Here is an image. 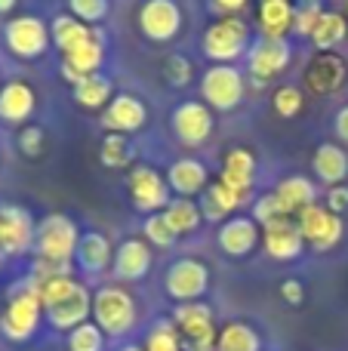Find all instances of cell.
<instances>
[{
	"label": "cell",
	"mask_w": 348,
	"mask_h": 351,
	"mask_svg": "<svg viewBox=\"0 0 348 351\" xmlns=\"http://www.w3.org/2000/svg\"><path fill=\"white\" fill-rule=\"evenodd\" d=\"M31 287L40 296L43 317H47V324L53 330L71 333L74 327L92 321V290L86 284H80L77 278H55V280H43V284H31Z\"/></svg>",
	"instance_id": "6da1fadb"
},
{
	"label": "cell",
	"mask_w": 348,
	"mask_h": 351,
	"mask_svg": "<svg viewBox=\"0 0 348 351\" xmlns=\"http://www.w3.org/2000/svg\"><path fill=\"white\" fill-rule=\"evenodd\" d=\"M139 321V305L133 293L121 284H105L92 293V324L102 330L108 339H123L136 330Z\"/></svg>",
	"instance_id": "7a4b0ae2"
},
{
	"label": "cell",
	"mask_w": 348,
	"mask_h": 351,
	"mask_svg": "<svg viewBox=\"0 0 348 351\" xmlns=\"http://www.w3.org/2000/svg\"><path fill=\"white\" fill-rule=\"evenodd\" d=\"M253 43V28L240 16H222L203 28L201 53L210 59V65H234L244 59Z\"/></svg>",
	"instance_id": "3957f363"
},
{
	"label": "cell",
	"mask_w": 348,
	"mask_h": 351,
	"mask_svg": "<svg viewBox=\"0 0 348 351\" xmlns=\"http://www.w3.org/2000/svg\"><path fill=\"white\" fill-rule=\"evenodd\" d=\"M84 231L77 228L68 213H47L43 219H37L34 228V259H49V262H71Z\"/></svg>",
	"instance_id": "277c9868"
},
{
	"label": "cell",
	"mask_w": 348,
	"mask_h": 351,
	"mask_svg": "<svg viewBox=\"0 0 348 351\" xmlns=\"http://www.w3.org/2000/svg\"><path fill=\"white\" fill-rule=\"evenodd\" d=\"M43 321V305L40 296L34 293V287L28 280H22V287H16L6 302L3 315H0V333L10 342H28L37 336Z\"/></svg>",
	"instance_id": "5b68a950"
},
{
	"label": "cell",
	"mask_w": 348,
	"mask_h": 351,
	"mask_svg": "<svg viewBox=\"0 0 348 351\" xmlns=\"http://www.w3.org/2000/svg\"><path fill=\"white\" fill-rule=\"evenodd\" d=\"M201 102L210 111H234L247 96V74L238 65H210L201 74Z\"/></svg>",
	"instance_id": "8992f818"
},
{
	"label": "cell",
	"mask_w": 348,
	"mask_h": 351,
	"mask_svg": "<svg viewBox=\"0 0 348 351\" xmlns=\"http://www.w3.org/2000/svg\"><path fill=\"white\" fill-rule=\"evenodd\" d=\"M127 194L129 204L136 213L142 216H154V213H164L166 204L173 200V191L166 185V176L151 164H133L127 173Z\"/></svg>",
	"instance_id": "52a82bcc"
},
{
	"label": "cell",
	"mask_w": 348,
	"mask_h": 351,
	"mask_svg": "<svg viewBox=\"0 0 348 351\" xmlns=\"http://www.w3.org/2000/svg\"><path fill=\"white\" fill-rule=\"evenodd\" d=\"M3 43L10 49V56H16L22 62H34L40 56H47V49L53 47L49 25L40 16H31V12L16 16L3 25Z\"/></svg>",
	"instance_id": "ba28073f"
},
{
	"label": "cell",
	"mask_w": 348,
	"mask_h": 351,
	"mask_svg": "<svg viewBox=\"0 0 348 351\" xmlns=\"http://www.w3.org/2000/svg\"><path fill=\"white\" fill-rule=\"evenodd\" d=\"M185 12L176 0H142L136 10V28L148 43H173L182 31Z\"/></svg>",
	"instance_id": "9c48e42d"
},
{
	"label": "cell",
	"mask_w": 348,
	"mask_h": 351,
	"mask_svg": "<svg viewBox=\"0 0 348 351\" xmlns=\"http://www.w3.org/2000/svg\"><path fill=\"white\" fill-rule=\"evenodd\" d=\"M173 324L182 336V351H216L213 308L207 302H182L173 308Z\"/></svg>",
	"instance_id": "30bf717a"
},
{
	"label": "cell",
	"mask_w": 348,
	"mask_h": 351,
	"mask_svg": "<svg viewBox=\"0 0 348 351\" xmlns=\"http://www.w3.org/2000/svg\"><path fill=\"white\" fill-rule=\"evenodd\" d=\"M164 290L176 305L201 302L210 290L207 262L195 259V256H182V259L170 262V268H166V274H164Z\"/></svg>",
	"instance_id": "8fae6325"
},
{
	"label": "cell",
	"mask_w": 348,
	"mask_h": 351,
	"mask_svg": "<svg viewBox=\"0 0 348 351\" xmlns=\"http://www.w3.org/2000/svg\"><path fill=\"white\" fill-rule=\"evenodd\" d=\"M170 130L182 148H203L216 130V114L201 102V99H185L173 108Z\"/></svg>",
	"instance_id": "7c38bea8"
},
{
	"label": "cell",
	"mask_w": 348,
	"mask_h": 351,
	"mask_svg": "<svg viewBox=\"0 0 348 351\" xmlns=\"http://www.w3.org/2000/svg\"><path fill=\"white\" fill-rule=\"evenodd\" d=\"M296 225L302 231L306 247L318 250V253H330L343 243L345 237V219L327 210V204H312L296 216Z\"/></svg>",
	"instance_id": "4fadbf2b"
},
{
	"label": "cell",
	"mask_w": 348,
	"mask_h": 351,
	"mask_svg": "<svg viewBox=\"0 0 348 351\" xmlns=\"http://www.w3.org/2000/svg\"><path fill=\"white\" fill-rule=\"evenodd\" d=\"M244 59H247V74H250L256 84H269V80L281 77L290 68V62H293V43L259 34L256 40L250 43Z\"/></svg>",
	"instance_id": "5bb4252c"
},
{
	"label": "cell",
	"mask_w": 348,
	"mask_h": 351,
	"mask_svg": "<svg viewBox=\"0 0 348 351\" xmlns=\"http://www.w3.org/2000/svg\"><path fill=\"white\" fill-rule=\"evenodd\" d=\"M34 228L37 219L28 206L0 204V256H25L34 250Z\"/></svg>",
	"instance_id": "9a60e30c"
},
{
	"label": "cell",
	"mask_w": 348,
	"mask_h": 351,
	"mask_svg": "<svg viewBox=\"0 0 348 351\" xmlns=\"http://www.w3.org/2000/svg\"><path fill=\"white\" fill-rule=\"evenodd\" d=\"M99 123H102L105 133H117V136L139 133L148 123V105L133 93H114V99L102 108Z\"/></svg>",
	"instance_id": "2e32d148"
},
{
	"label": "cell",
	"mask_w": 348,
	"mask_h": 351,
	"mask_svg": "<svg viewBox=\"0 0 348 351\" xmlns=\"http://www.w3.org/2000/svg\"><path fill=\"white\" fill-rule=\"evenodd\" d=\"M154 265V250L145 237H127L117 243L114 262H111V274L117 284H136V280L148 278Z\"/></svg>",
	"instance_id": "e0dca14e"
},
{
	"label": "cell",
	"mask_w": 348,
	"mask_h": 351,
	"mask_svg": "<svg viewBox=\"0 0 348 351\" xmlns=\"http://www.w3.org/2000/svg\"><path fill=\"white\" fill-rule=\"evenodd\" d=\"M216 243L225 256L232 259H244L262 243V228L253 222V216H232L219 225L216 231Z\"/></svg>",
	"instance_id": "ac0fdd59"
},
{
	"label": "cell",
	"mask_w": 348,
	"mask_h": 351,
	"mask_svg": "<svg viewBox=\"0 0 348 351\" xmlns=\"http://www.w3.org/2000/svg\"><path fill=\"white\" fill-rule=\"evenodd\" d=\"M166 185H170L173 197H191L197 200L210 185V170L201 158H176L170 167H166Z\"/></svg>",
	"instance_id": "d6986e66"
},
{
	"label": "cell",
	"mask_w": 348,
	"mask_h": 351,
	"mask_svg": "<svg viewBox=\"0 0 348 351\" xmlns=\"http://www.w3.org/2000/svg\"><path fill=\"white\" fill-rule=\"evenodd\" d=\"M37 111V93L25 80H6L0 86V123L25 127Z\"/></svg>",
	"instance_id": "ffe728a7"
},
{
	"label": "cell",
	"mask_w": 348,
	"mask_h": 351,
	"mask_svg": "<svg viewBox=\"0 0 348 351\" xmlns=\"http://www.w3.org/2000/svg\"><path fill=\"white\" fill-rule=\"evenodd\" d=\"M102 65H105V34H99L96 40H90V43H84V47H77V49L62 56L59 74H62V80H68V84L74 86L84 77L99 74Z\"/></svg>",
	"instance_id": "44dd1931"
},
{
	"label": "cell",
	"mask_w": 348,
	"mask_h": 351,
	"mask_svg": "<svg viewBox=\"0 0 348 351\" xmlns=\"http://www.w3.org/2000/svg\"><path fill=\"white\" fill-rule=\"evenodd\" d=\"M74 262L84 274L90 278H99V274L111 271V262H114V243L105 231H84L77 243V253H74Z\"/></svg>",
	"instance_id": "7402d4cb"
},
{
	"label": "cell",
	"mask_w": 348,
	"mask_h": 351,
	"mask_svg": "<svg viewBox=\"0 0 348 351\" xmlns=\"http://www.w3.org/2000/svg\"><path fill=\"white\" fill-rule=\"evenodd\" d=\"M256 154L244 145H234L225 152L222 158V170H219V182H225L232 191H238L240 197H250L253 185H256Z\"/></svg>",
	"instance_id": "603a6c76"
},
{
	"label": "cell",
	"mask_w": 348,
	"mask_h": 351,
	"mask_svg": "<svg viewBox=\"0 0 348 351\" xmlns=\"http://www.w3.org/2000/svg\"><path fill=\"white\" fill-rule=\"evenodd\" d=\"M348 68L345 59L339 53H318L306 68V90L308 93H321V96H330L339 86L345 84Z\"/></svg>",
	"instance_id": "cb8c5ba5"
},
{
	"label": "cell",
	"mask_w": 348,
	"mask_h": 351,
	"mask_svg": "<svg viewBox=\"0 0 348 351\" xmlns=\"http://www.w3.org/2000/svg\"><path fill=\"white\" fill-rule=\"evenodd\" d=\"M262 247L275 262L299 259L302 250H306V241H302V231H299V225H296V219L287 216V219H281V222L262 228Z\"/></svg>",
	"instance_id": "d4e9b609"
},
{
	"label": "cell",
	"mask_w": 348,
	"mask_h": 351,
	"mask_svg": "<svg viewBox=\"0 0 348 351\" xmlns=\"http://www.w3.org/2000/svg\"><path fill=\"white\" fill-rule=\"evenodd\" d=\"M99 34H102V31L84 25L80 19H74L71 12H59V16L49 19V40H53V47L59 49L62 56L84 47V43H90V40H96Z\"/></svg>",
	"instance_id": "484cf974"
},
{
	"label": "cell",
	"mask_w": 348,
	"mask_h": 351,
	"mask_svg": "<svg viewBox=\"0 0 348 351\" xmlns=\"http://www.w3.org/2000/svg\"><path fill=\"white\" fill-rule=\"evenodd\" d=\"M197 204H201V213H203V222H225V219H232L234 213L240 210V206L247 204V197H240L238 191H232V188L225 185V182H210L207 191L197 197Z\"/></svg>",
	"instance_id": "4316f807"
},
{
	"label": "cell",
	"mask_w": 348,
	"mask_h": 351,
	"mask_svg": "<svg viewBox=\"0 0 348 351\" xmlns=\"http://www.w3.org/2000/svg\"><path fill=\"white\" fill-rule=\"evenodd\" d=\"M275 197L277 204L284 206V213H287L290 219H296L306 206L318 204V188H314V182L308 179V176H284L281 182L275 185Z\"/></svg>",
	"instance_id": "83f0119b"
},
{
	"label": "cell",
	"mask_w": 348,
	"mask_h": 351,
	"mask_svg": "<svg viewBox=\"0 0 348 351\" xmlns=\"http://www.w3.org/2000/svg\"><path fill=\"white\" fill-rule=\"evenodd\" d=\"M293 16H296L293 0H259L256 6V25L262 31V37L287 40V34L293 31Z\"/></svg>",
	"instance_id": "f1b7e54d"
},
{
	"label": "cell",
	"mask_w": 348,
	"mask_h": 351,
	"mask_svg": "<svg viewBox=\"0 0 348 351\" xmlns=\"http://www.w3.org/2000/svg\"><path fill=\"white\" fill-rule=\"evenodd\" d=\"M312 170L324 185L336 188L348 179V154L336 142H321L312 154Z\"/></svg>",
	"instance_id": "f546056e"
},
{
	"label": "cell",
	"mask_w": 348,
	"mask_h": 351,
	"mask_svg": "<svg viewBox=\"0 0 348 351\" xmlns=\"http://www.w3.org/2000/svg\"><path fill=\"white\" fill-rule=\"evenodd\" d=\"M71 96L80 108L86 111H102L105 105L114 99V84H111L108 74H92V77H84L80 84L71 86Z\"/></svg>",
	"instance_id": "4dcf8cb0"
},
{
	"label": "cell",
	"mask_w": 348,
	"mask_h": 351,
	"mask_svg": "<svg viewBox=\"0 0 348 351\" xmlns=\"http://www.w3.org/2000/svg\"><path fill=\"white\" fill-rule=\"evenodd\" d=\"M345 37H348V19L336 10H324V16H321V22L314 25L308 40H312V47L318 49V53H333Z\"/></svg>",
	"instance_id": "1f68e13d"
},
{
	"label": "cell",
	"mask_w": 348,
	"mask_h": 351,
	"mask_svg": "<svg viewBox=\"0 0 348 351\" xmlns=\"http://www.w3.org/2000/svg\"><path fill=\"white\" fill-rule=\"evenodd\" d=\"M216 351H262V336L247 321H228L216 336Z\"/></svg>",
	"instance_id": "d6a6232c"
},
{
	"label": "cell",
	"mask_w": 348,
	"mask_h": 351,
	"mask_svg": "<svg viewBox=\"0 0 348 351\" xmlns=\"http://www.w3.org/2000/svg\"><path fill=\"white\" fill-rule=\"evenodd\" d=\"M164 219H166V225L176 231V237H185V234H195V231L201 228L203 213H201V204H197V200L173 197L164 210Z\"/></svg>",
	"instance_id": "836d02e7"
},
{
	"label": "cell",
	"mask_w": 348,
	"mask_h": 351,
	"mask_svg": "<svg viewBox=\"0 0 348 351\" xmlns=\"http://www.w3.org/2000/svg\"><path fill=\"white\" fill-rule=\"evenodd\" d=\"M99 160H102V167H108V170H127V167H133L129 139L127 136H117V133H105L102 145H99Z\"/></svg>",
	"instance_id": "e575fe53"
},
{
	"label": "cell",
	"mask_w": 348,
	"mask_h": 351,
	"mask_svg": "<svg viewBox=\"0 0 348 351\" xmlns=\"http://www.w3.org/2000/svg\"><path fill=\"white\" fill-rule=\"evenodd\" d=\"M145 351H182V336H179L173 321H154L142 342Z\"/></svg>",
	"instance_id": "d590c367"
},
{
	"label": "cell",
	"mask_w": 348,
	"mask_h": 351,
	"mask_svg": "<svg viewBox=\"0 0 348 351\" xmlns=\"http://www.w3.org/2000/svg\"><path fill=\"white\" fill-rule=\"evenodd\" d=\"M271 108H275L277 117L293 121V117L302 114V108H306V93H302L299 86H277L275 96H271Z\"/></svg>",
	"instance_id": "8d00e7d4"
},
{
	"label": "cell",
	"mask_w": 348,
	"mask_h": 351,
	"mask_svg": "<svg viewBox=\"0 0 348 351\" xmlns=\"http://www.w3.org/2000/svg\"><path fill=\"white\" fill-rule=\"evenodd\" d=\"M105 342H108V336L92 321L80 324L68 333V351H105Z\"/></svg>",
	"instance_id": "74e56055"
},
{
	"label": "cell",
	"mask_w": 348,
	"mask_h": 351,
	"mask_svg": "<svg viewBox=\"0 0 348 351\" xmlns=\"http://www.w3.org/2000/svg\"><path fill=\"white\" fill-rule=\"evenodd\" d=\"M142 237H145L151 247H158V250H170L173 243L179 241L176 237V231L166 225V219H164V213H154V216H145V222H142Z\"/></svg>",
	"instance_id": "f35d334b"
},
{
	"label": "cell",
	"mask_w": 348,
	"mask_h": 351,
	"mask_svg": "<svg viewBox=\"0 0 348 351\" xmlns=\"http://www.w3.org/2000/svg\"><path fill=\"white\" fill-rule=\"evenodd\" d=\"M111 10V0H68V12L90 28H99Z\"/></svg>",
	"instance_id": "ab89813d"
},
{
	"label": "cell",
	"mask_w": 348,
	"mask_h": 351,
	"mask_svg": "<svg viewBox=\"0 0 348 351\" xmlns=\"http://www.w3.org/2000/svg\"><path fill=\"white\" fill-rule=\"evenodd\" d=\"M250 216H253V222H256L259 228H269V225L287 219V213H284V206L277 204L275 191H265V194H259V197L253 200V213H250Z\"/></svg>",
	"instance_id": "60d3db41"
},
{
	"label": "cell",
	"mask_w": 348,
	"mask_h": 351,
	"mask_svg": "<svg viewBox=\"0 0 348 351\" xmlns=\"http://www.w3.org/2000/svg\"><path fill=\"white\" fill-rule=\"evenodd\" d=\"M191 77H195V65H191L188 56L182 53H170L164 59V80L170 86H176V90H182V86L191 84Z\"/></svg>",
	"instance_id": "b9f144b4"
},
{
	"label": "cell",
	"mask_w": 348,
	"mask_h": 351,
	"mask_svg": "<svg viewBox=\"0 0 348 351\" xmlns=\"http://www.w3.org/2000/svg\"><path fill=\"white\" fill-rule=\"evenodd\" d=\"M55 278H74L71 262H49V259L31 262V271H28L31 284H43V280H55Z\"/></svg>",
	"instance_id": "7bdbcfd3"
},
{
	"label": "cell",
	"mask_w": 348,
	"mask_h": 351,
	"mask_svg": "<svg viewBox=\"0 0 348 351\" xmlns=\"http://www.w3.org/2000/svg\"><path fill=\"white\" fill-rule=\"evenodd\" d=\"M43 148H47V133H43V127H37V123L18 127V152H22L25 158H40Z\"/></svg>",
	"instance_id": "ee69618b"
},
{
	"label": "cell",
	"mask_w": 348,
	"mask_h": 351,
	"mask_svg": "<svg viewBox=\"0 0 348 351\" xmlns=\"http://www.w3.org/2000/svg\"><path fill=\"white\" fill-rule=\"evenodd\" d=\"M324 16V6L321 3H299L296 6V16H293V34L299 37H312L314 25L321 22Z\"/></svg>",
	"instance_id": "f6af8a7d"
},
{
	"label": "cell",
	"mask_w": 348,
	"mask_h": 351,
	"mask_svg": "<svg viewBox=\"0 0 348 351\" xmlns=\"http://www.w3.org/2000/svg\"><path fill=\"white\" fill-rule=\"evenodd\" d=\"M327 210L336 213V216H345L348 213V185H336L327 191Z\"/></svg>",
	"instance_id": "bcb514c9"
},
{
	"label": "cell",
	"mask_w": 348,
	"mask_h": 351,
	"mask_svg": "<svg viewBox=\"0 0 348 351\" xmlns=\"http://www.w3.org/2000/svg\"><path fill=\"white\" fill-rule=\"evenodd\" d=\"M281 296H284V302H290V305H302V299H306V287H302V280L287 278L281 284Z\"/></svg>",
	"instance_id": "7dc6e473"
},
{
	"label": "cell",
	"mask_w": 348,
	"mask_h": 351,
	"mask_svg": "<svg viewBox=\"0 0 348 351\" xmlns=\"http://www.w3.org/2000/svg\"><path fill=\"white\" fill-rule=\"evenodd\" d=\"M247 3H250V0H210V10L219 12V19L222 16H240V12L247 10Z\"/></svg>",
	"instance_id": "c3c4849f"
},
{
	"label": "cell",
	"mask_w": 348,
	"mask_h": 351,
	"mask_svg": "<svg viewBox=\"0 0 348 351\" xmlns=\"http://www.w3.org/2000/svg\"><path fill=\"white\" fill-rule=\"evenodd\" d=\"M333 133H336L339 142H345L348 145V105L336 111V117H333Z\"/></svg>",
	"instance_id": "681fc988"
},
{
	"label": "cell",
	"mask_w": 348,
	"mask_h": 351,
	"mask_svg": "<svg viewBox=\"0 0 348 351\" xmlns=\"http://www.w3.org/2000/svg\"><path fill=\"white\" fill-rule=\"evenodd\" d=\"M18 0H0V16H10L12 10H16Z\"/></svg>",
	"instance_id": "f907efd6"
},
{
	"label": "cell",
	"mask_w": 348,
	"mask_h": 351,
	"mask_svg": "<svg viewBox=\"0 0 348 351\" xmlns=\"http://www.w3.org/2000/svg\"><path fill=\"white\" fill-rule=\"evenodd\" d=\"M117 351H145V348H142V346H133V342H129V346H121Z\"/></svg>",
	"instance_id": "816d5d0a"
},
{
	"label": "cell",
	"mask_w": 348,
	"mask_h": 351,
	"mask_svg": "<svg viewBox=\"0 0 348 351\" xmlns=\"http://www.w3.org/2000/svg\"><path fill=\"white\" fill-rule=\"evenodd\" d=\"M343 16L348 19V0H345V3H343Z\"/></svg>",
	"instance_id": "f5cc1de1"
},
{
	"label": "cell",
	"mask_w": 348,
	"mask_h": 351,
	"mask_svg": "<svg viewBox=\"0 0 348 351\" xmlns=\"http://www.w3.org/2000/svg\"><path fill=\"white\" fill-rule=\"evenodd\" d=\"M299 3H321V0H299Z\"/></svg>",
	"instance_id": "db71d44e"
},
{
	"label": "cell",
	"mask_w": 348,
	"mask_h": 351,
	"mask_svg": "<svg viewBox=\"0 0 348 351\" xmlns=\"http://www.w3.org/2000/svg\"><path fill=\"white\" fill-rule=\"evenodd\" d=\"M0 86H3V84H0Z\"/></svg>",
	"instance_id": "11a10c76"
}]
</instances>
